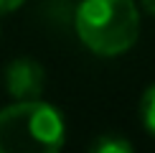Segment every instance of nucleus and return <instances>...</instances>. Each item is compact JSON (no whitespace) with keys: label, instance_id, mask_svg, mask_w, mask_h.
Instances as JSON below:
<instances>
[{"label":"nucleus","instance_id":"nucleus-7","mask_svg":"<svg viewBox=\"0 0 155 153\" xmlns=\"http://www.w3.org/2000/svg\"><path fill=\"white\" fill-rule=\"evenodd\" d=\"M140 5H143V10H147L150 15H155V0H140Z\"/></svg>","mask_w":155,"mask_h":153},{"label":"nucleus","instance_id":"nucleus-1","mask_svg":"<svg viewBox=\"0 0 155 153\" xmlns=\"http://www.w3.org/2000/svg\"><path fill=\"white\" fill-rule=\"evenodd\" d=\"M79 41L97 56H122L140 36L135 0H81L74 13Z\"/></svg>","mask_w":155,"mask_h":153},{"label":"nucleus","instance_id":"nucleus-5","mask_svg":"<svg viewBox=\"0 0 155 153\" xmlns=\"http://www.w3.org/2000/svg\"><path fill=\"white\" fill-rule=\"evenodd\" d=\"M140 120H143L145 130L155 138V84L147 87L140 100Z\"/></svg>","mask_w":155,"mask_h":153},{"label":"nucleus","instance_id":"nucleus-4","mask_svg":"<svg viewBox=\"0 0 155 153\" xmlns=\"http://www.w3.org/2000/svg\"><path fill=\"white\" fill-rule=\"evenodd\" d=\"M89 151H94V153H130L132 143L127 138L117 135V133H109V135L104 133V135H99L92 145H89Z\"/></svg>","mask_w":155,"mask_h":153},{"label":"nucleus","instance_id":"nucleus-3","mask_svg":"<svg viewBox=\"0 0 155 153\" xmlns=\"http://www.w3.org/2000/svg\"><path fill=\"white\" fill-rule=\"evenodd\" d=\"M46 87V72L36 59L21 56L5 66V89L13 100H38Z\"/></svg>","mask_w":155,"mask_h":153},{"label":"nucleus","instance_id":"nucleus-2","mask_svg":"<svg viewBox=\"0 0 155 153\" xmlns=\"http://www.w3.org/2000/svg\"><path fill=\"white\" fill-rule=\"evenodd\" d=\"M66 140V125L54 105L15 100L0 110V153H54Z\"/></svg>","mask_w":155,"mask_h":153},{"label":"nucleus","instance_id":"nucleus-6","mask_svg":"<svg viewBox=\"0 0 155 153\" xmlns=\"http://www.w3.org/2000/svg\"><path fill=\"white\" fill-rule=\"evenodd\" d=\"M23 3L25 0H0V13H13V10L21 8Z\"/></svg>","mask_w":155,"mask_h":153}]
</instances>
